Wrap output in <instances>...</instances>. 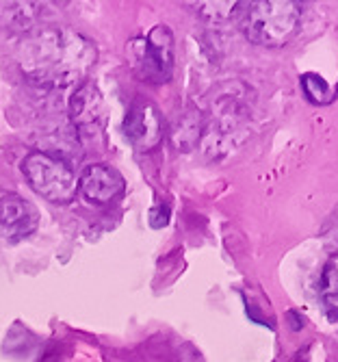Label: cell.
<instances>
[{
	"instance_id": "10",
	"label": "cell",
	"mask_w": 338,
	"mask_h": 362,
	"mask_svg": "<svg viewBox=\"0 0 338 362\" xmlns=\"http://www.w3.org/2000/svg\"><path fill=\"white\" fill-rule=\"evenodd\" d=\"M37 5L33 3H3L0 5V24L11 30H26L37 20Z\"/></svg>"
},
{
	"instance_id": "12",
	"label": "cell",
	"mask_w": 338,
	"mask_h": 362,
	"mask_svg": "<svg viewBox=\"0 0 338 362\" xmlns=\"http://www.w3.org/2000/svg\"><path fill=\"white\" fill-rule=\"evenodd\" d=\"M321 298L325 304V313L332 319H338V272L334 265H327L321 278Z\"/></svg>"
},
{
	"instance_id": "9",
	"label": "cell",
	"mask_w": 338,
	"mask_h": 362,
	"mask_svg": "<svg viewBox=\"0 0 338 362\" xmlns=\"http://www.w3.org/2000/svg\"><path fill=\"white\" fill-rule=\"evenodd\" d=\"M202 133H204V124H202V115L193 109L189 111H182L178 117H176V124L172 126V139H174V146L182 152H189L193 150L199 139H202Z\"/></svg>"
},
{
	"instance_id": "7",
	"label": "cell",
	"mask_w": 338,
	"mask_h": 362,
	"mask_svg": "<svg viewBox=\"0 0 338 362\" xmlns=\"http://www.w3.org/2000/svg\"><path fill=\"white\" fill-rule=\"evenodd\" d=\"M78 191L93 204H109L124 191V178L107 163H93L78 176Z\"/></svg>"
},
{
	"instance_id": "13",
	"label": "cell",
	"mask_w": 338,
	"mask_h": 362,
	"mask_svg": "<svg viewBox=\"0 0 338 362\" xmlns=\"http://www.w3.org/2000/svg\"><path fill=\"white\" fill-rule=\"evenodd\" d=\"M169 223V206L158 204L150 211V226L152 228H165Z\"/></svg>"
},
{
	"instance_id": "5",
	"label": "cell",
	"mask_w": 338,
	"mask_h": 362,
	"mask_svg": "<svg viewBox=\"0 0 338 362\" xmlns=\"http://www.w3.org/2000/svg\"><path fill=\"white\" fill-rule=\"evenodd\" d=\"M122 130H124L126 141L132 148H137L139 152L154 150L165 137L163 115L148 100H137V103L130 105V109L124 115Z\"/></svg>"
},
{
	"instance_id": "2",
	"label": "cell",
	"mask_w": 338,
	"mask_h": 362,
	"mask_svg": "<svg viewBox=\"0 0 338 362\" xmlns=\"http://www.w3.org/2000/svg\"><path fill=\"white\" fill-rule=\"evenodd\" d=\"M236 7L243 35L256 46L282 48L299 33L303 7L295 0H254Z\"/></svg>"
},
{
	"instance_id": "11",
	"label": "cell",
	"mask_w": 338,
	"mask_h": 362,
	"mask_svg": "<svg viewBox=\"0 0 338 362\" xmlns=\"http://www.w3.org/2000/svg\"><path fill=\"white\" fill-rule=\"evenodd\" d=\"M301 89H303V95L308 98V103L317 105V107H323V105H330L334 98H336V87H332L325 78H321L319 74H301Z\"/></svg>"
},
{
	"instance_id": "8",
	"label": "cell",
	"mask_w": 338,
	"mask_h": 362,
	"mask_svg": "<svg viewBox=\"0 0 338 362\" xmlns=\"http://www.w3.org/2000/svg\"><path fill=\"white\" fill-rule=\"evenodd\" d=\"M105 98L100 89L85 81L76 87L74 95L70 98V117L72 124L85 133H93V130L103 128L105 122Z\"/></svg>"
},
{
	"instance_id": "4",
	"label": "cell",
	"mask_w": 338,
	"mask_h": 362,
	"mask_svg": "<svg viewBox=\"0 0 338 362\" xmlns=\"http://www.w3.org/2000/svg\"><path fill=\"white\" fill-rule=\"evenodd\" d=\"M128 59L141 81L161 85L174 74V35L165 24L154 26L148 35L128 42Z\"/></svg>"
},
{
	"instance_id": "6",
	"label": "cell",
	"mask_w": 338,
	"mask_h": 362,
	"mask_svg": "<svg viewBox=\"0 0 338 362\" xmlns=\"http://www.w3.org/2000/svg\"><path fill=\"white\" fill-rule=\"evenodd\" d=\"M40 226L37 206L24 200L18 193H5L0 197V239L18 243L28 239Z\"/></svg>"
},
{
	"instance_id": "3",
	"label": "cell",
	"mask_w": 338,
	"mask_h": 362,
	"mask_svg": "<svg viewBox=\"0 0 338 362\" xmlns=\"http://www.w3.org/2000/svg\"><path fill=\"white\" fill-rule=\"evenodd\" d=\"M22 174L28 187L52 204L72 202L78 193V176L63 156L35 150L22 160Z\"/></svg>"
},
{
	"instance_id": "1",
	"label": "cell",
	"mask_w": 338,
	"mask_h": 362,
	"mask_svg": "<svg viewBox=\"0 0 338 362\" xmlns=\"http://www.w3.org/2000/svg\"><path fill=\"white\" fill-rule=\"evenodd\" d=\"M98 59L91 40L81 33L52 26L35 30L20 46V68L24 76L42 87L63 89L81 83Z\"/></svg>"
}]
</instances>
